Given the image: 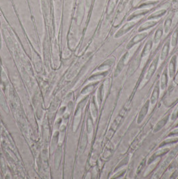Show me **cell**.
Returning <instances> with one entry per match:
<instances>
[{"instance_id": "cell-15", "label": "cell", "mask_w": 178, "mask_h": 179, "mask_svg": "<svg viewBox=\"0 0 178 179\" xmlns=\"http://www.w3.org/2000/svg\"><path fill=\"white\" fill-rule=\"evenodd\" d=\"M169 51H170V41H167L164 44L163 47L162 51L161 53V60H164L166 59L169 54Z\"/></svg>"}, {"instance_id": "cell-19", "label": "cell", "mask_w": 178, "mask_h": 179, "mask_svg": "<svg viewBox=\"0 0 178 179\" xmlns=\"http://www.w3.org/2000/svg\"><path fill=\"white\" fill-rule=\"evenodd\" d=\"M163 36V29L162 28H159L156 32H155L154 38H153V43L154 44H157L161 40L162 37Z\"/></svg>"}, {"instance_id": "cell-16", "label": "cell", "mask_w": 178, "mask_h": 179, "mask_svg": "<svg viewBox=\"0 0 178 179\" xmlns=\"http://www.w3.org/2000/svg\"><path fill=\"white\" fill-rule=\"evenodd\" d=\"M172 20H173V15H170L167 18L165 21L164 23V31L165 33H168L169 31H170L171 26L172 25Z\"/></svg>"}, {"instance_id": "cell-12", "label": "cell", "mask_w": 178, "mask_h": 179, "mask_svg": "<svg viewBox=\"0 0 178 179\" xmlns=\"http://www.w3.org/2000/svg\"><path fill=\"white\" fill-rule=\"evenodd\" d=\"M167 82H168V77H167V70H165L163 71V73L161 77V80H160V87H161L162 90L163 91L166 89L167 85Z\"/></svg>"}, {"instance_id": "cell-14", "label": "cell", "mask_w": 178, "mask_h": 179, "mask_svg": "<svg viewBox=\"0 0 178 179\" xmlns=\"http://www.w3.org/2000/svg\"><path fill=\"white\" fill-rule=\"evenodd\" d=\"M169 150H170V149H169V148H165V149H163L162 150L157 151V152H155V153L149 159V160H148V164H151V162H153V161H154L157 157H159V156H162V155H163V154H166L167 152H168Z\"/></svg>"}, {"instance_id": "cell-11", "label": "cell", "mask_w": 178, "mask_h": 179, "mask_svg": "<svg viewBox=\"0 0 178 179\" xmlns=\"http://www.w3.org/2000/svg\"><path fill=\"white\" fill-rule=\"evenodd\" d=\"M159 83H157L156 86H155L153 89V93L151 95V99H150V102L151 104L154 105L155 103L157 102L158 97H159Z\"/></svg>"}, {"instance_id": "cell-20", "label": "cell", "mask_w": 178, "mask_h": 179, "mask_svg": "<svg viewBox=\"0 0 178 179\" xmlns=\"http://www.w3.org/2000/svg\"><path fill=\"white\" fill-rule=\"evenodd\" d=\"M114 62H115V59H109L108 60H106V62H105L104 63L99 67V69H101V70L103 69V70H105V69H109L110 67L114 64Z\"/></svg>"}, {"instance_id": "cell-17", "label": "cell", "mask_w": 178, "mask_h": 179, "mask_svg": "<svg viewBox=\"0 0 178 179\" xmlns=\"http://www.w3.org/2000/svg\"><path fill=\"white\" fill-rule=\"evenodd\" d=\"M166 10H164V9H162V10H160L159 11L155 12L154 13H153L152 14H151L149 17H148V20H151V19H157L158 17H161L162 16H164L166 14Z\"/></svg>"}, {"instance_id": "cell-2", "label": "cell", "mask_w": 178, "mask_h": 179, "mask_svg": "<svg viewBox=\"0 0 178 179\" xmlns=\"http://www.w3.org/2000/svg\"><path fill=\"white\" fill-rule=\"evenodd\" d=\"M137 23V21L127 22V23L124 24L121 29L117 31V32L116 33V34H115V37L117 38L122 36H123L124 34H125L127 32H128L131 28H133V27L135 26Z\"/></svg>"}, {"instance_id": "cell-3", "label": "cell", "mask_w": 178, "mask_h": 179, "mask_svg": "<svg viewBox=\"0 0 178 179\" xmlns=\"http://www.w3.org/2000/svg\"><path fill=\"white\" fill-rule=\"evenodd\" d=\"M158 60H159V56H157L153 59L152 62H151V64L150 65V66L148 69V73H147V75H146L145 81H148V80L153 77V74L155 72V70H156L157 67Z\"/></svg>"}, {"instance_id": "cell-5", "label": "cell", "mask_w": 178, "mask_h": 179, "mask_svg": "<svg viewBox=\"0 0 178 179\" xmlns=\"http://www.w3.org/2000/svg\"><path fill=\"white\" fill-rule=\"evenodd\" d=\"M147 36H148V33L147 32L141 33V34H139L136 35L135 36L133 37L131 41L128 43L127 46V48L128 49V50L129 49L131 48L133 46L135 45V44L140 42L141 41H142V40H144Z\"/></svg>"}, {"instance_id": "cell-4", "label": "cell", "mask_w": 178, "mask_h": 179, "mask_svg": "<svg viewBox=\"0 0 178 179\" xmlns=\"http://www.w3.org/2000/svg\"><path fill=\"white\" fill-rule=\"evenodd\" d=\"M129 52L125 53L121 58V59L119 60L118 64L117 65L116 69H115V73H114V76H115V77H118V76L120 75V73L122 72V70H123V69L124 68V64H125V60L127 59V57L129 56Z\"/></svg>"}, {"instance_id": "cell-8", "label": "cell", "mask_w": 178, "mask_h": 179, "mask_svg": "<svg viewBox=\"0 0 178 179\" xmlns=\"http://www.w3.org/2000/svg\"><path fill=\"white\" fill-rule=\"evenodd\" d=\"M141 60V54H140V55H137L135 59L133 60V61L132 62V63L129 67V73L130 75H133L135 73V71H136L137 67L139 66L140 64Z\"/></svg>"}, {"instance_id": "cell-25", "label": "cell", "mask_w": 178, "mask_h": 179, "mask_svg": "<svg viewBox=\"0 0 178 179\" xmlns=\"http://www.w3.org/2000/svg\"><path fill=\"white\" fill-rule=\"evenodd\" d=\"M91 1H92V0H86V4H87V6L88 7L90 6Z\"/></svg>"}, {"instance_id": "cell-6", "label": "cell", "mask_w": 178, "mask_h": 179, "mask_svg": "<svg viewBox=\"0 0 178 179\" xmlns=\"http://www.w3.org/2000/svg\"><path fill=\"white\" fill-rule=\"evenodd\" d=\"M149 101H148L144 104L143 107H142V109H141L140 112L139 114V115H138V118H137L138 123H141L142 122H143V120L144 119L146 115L148 114V110H149Z\"/></svg>"}, {"instance_id": "cell-10", "label": "cell", "mask_w": 178, "mask_h": 179, "mask_svg": "<svg viewBox=\"0 0 178 179\" xmlns=\"http://www.w3.org/2000/svg\"><path fill=\"white\" fill-rule=\"evenodd\" d=\"M158 23V21H149V22H147L145 23L142 24L139 28V30H138V32H143L144 30H148L151 28H152V27L155 26V25H157Z\"/></svg>"}, {"instance_id": "cell-13", "label": "cell", "mask_w": 178, "mask_h": 179, "mask_svg": "<svg viewBox=\"0 0 178 179\" xmlns=\"http://www.w3.org/2000/svg\"><path fill=\"white\" fill-rule=\"evenodd\" d=\"M152 46H153V42L151 41V40H148V41L147 42V43L145 44V46L143 48V51H142V52L141 54V59H143V57L148 55V54L150 52V51L151 50V48H152Z\"/></svg>"}, {"instance_id": "cell-22", "label": "cell", "mask_w": 178, "mask_h": 179, "mask_svg": "<svg viewBox=\"0 0 178 179\" xmlns=\"http://www.w3.org/2000/svg\"><path fill=\"white\" fill-rule=\"evenodd\" d=\"M178 142V138H172V139L166 140H165L163 142H162L161 144H160V147H162V146H164L167 144H171V143H174V142Z\"/></svg>"}, {"instance_id": "cell-24", "label": "cell", "mask_w": 178, "mask_h": 179, "mask_svg": "<svg viewBox=\"0 0 178 179\" xmlns=\"http://www.w3.org/2000/svg\"><path fill=\"white\" fill-rule=\"evenodd\" d=\"M175 135H178V129H175V130H173L169 133V136H175Z\"/></svg>"}, {"instance_id": "cell-18", "label": "cell", "mask_w": 178, "mask_h": 179, "mask_svg": "<svg viewBox=\"0 0 178 179\" xmlns=\"http://www.w3.org/2000/svg\"><path fill=\"white\" fill-rule=\"evenodd\" d=\"M148 12H149V10H139V11H137V12H135V13H132V14H131L129 17H128L127 20H128V21L132 20L133 19H134L135 17L141 16H143V15L145 14V13H148Z\"/></svg>"}, {"instance_id": "cell-21", "label": "cell", "mask_w": 178, "mask_h": 179, "mask_svg": "<svg viewBox=\"0 0 178 179\" xmlns=\"http://www.w3.org/2000/svg\"><path fill=\"white\" fill-rule=\"evenodd\" d=\"M177 42H178V28H177L175 30L174 33H173L172 35L171 42L172 47L175 48L177 46Z\"/></svg>"}, {"instance_id": "cell-23", "label": "cell", "mask_w": 178, "mask_h": 179, "mask_svg": "<svg viewBox=\"0 0 178 179\" xmlns=\"http://www.w3.org/2000/svg\"><path fill=\"white\" fill-rule=\"evenodd\" d=\"M178 118V105L176 106V109H174V111H173V113L171 114V120H175Z\"/></svg>"}, {"instance_id": "cell-7", "label": "cell", "mask_w": 178, "mask_h": 179, "mask_svg": "<svg viewBox=\"0 0 178 179\" xmlns=\"http://www.w3.org/2000/svg\"><path fill=\"white\" fill-rule=\"evenodd\" d=\"M176 62H177V56L174 55L173 56L170 62V64H169V74H170V77L172 78L173 77H174L175 73H176Z\"/></svg>"}, {"instance_id": "cell-1", "label": "cell", "mask_w": 178, "mask_h": 179, "mask_svg": "<svg viewBox=\"0 0 178 179\" xmlns=\"http://www.w3.org/2000/svg\"><path fill=\"white\" fill-rule=\"evenodd\" d=\"M129 108H130V106L129 105V104L126 105L121 111L120 114L117 116V118H115V119L114 120V122L112 124V126H111L110 128V131H112V133L115 132L117 130V129L119 126L120 123H121L123 118H124V116H125V115L128 112V110L129 109Z\"/></svg>"}, {"instance_id": "cell-26", "label": "cell", "mask_w": 178, "mask_h": 179, "mask_svg": "<svg viewBox=\"0 0 178 179\" xmlns=\"http://www.w3.org/2000/svg\"><path fill=\"white\" fill-rule=\"evenodd\" d=\"M176 127H178V123H177V125L176 126Z\"/></svg>"}, {"instance_id": "cell-9", "label": "cell", "mask_w": 178, "mask_h": 179, "mask_svg": "<svg viewBox=\"0 0 178 179\" xmlns=\"http://www.w3.org/2000/svg\"><path fill=\"white\" fill-rule=\"evenodd\" d=\"M169 118H170V115H167L166 116H165V117L161 119L160 121H159L158 123L156 124V126H155L154 129H153V132L154 133H156L159 131L161 130V129L166 126V124L167 123V122H168L169 120Z\"/></svg>"}]
</instances>
